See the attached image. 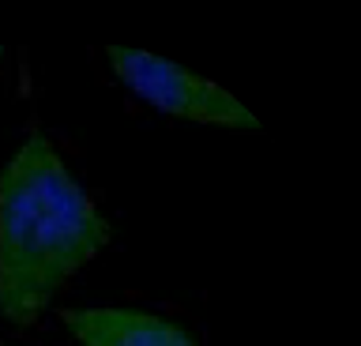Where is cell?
Returning <instances> with one entry per match:
<instances>
[{
	"instance_id": "1",
	"label": "cell",
	"mask_w": 361,
	"mask_h": 346,
	"mask_svg": "<svg viewBox=\"0 0 361 346\" xmlns=\"http://www.w3.org/2000/svg\"><path fill=\"white\" fill-rule=\"evenodd\" d=\"M109 241V218L56 143L30 132L0 170V320L30 328Z\"/></svg>"
},
{
	"instance_id": "2",
	"label": "cell",
	"mask_w": 361,
	"mask_h": 346,
	"mask_svg": "<svg viewBox=\"0 0 361 346\" xmlns=\"http://www.w3.org/2000/svg\"><path fill=\"white\" fill-rule=\"evenodd\" d=\"M113 75L140 98L154 106L158 113L192 121V125H211V128H237V132H259V121L226 91V87L203 80L192 68L154 57L143 49H124L109 46L106 49Z\"/></svg>"
},
{
	"instance_id": "3",
	"label": "cell",
	"mask_w": 361,
	"mask_h": 346,
	"mask_svg": "<svg viewBox=\"0 0 361 346\" xmlns=\"http://www.w3.org/2000/svg\"><path fill=\"white\" fill-rule=\"evenodd\" d=\"M61 320L79 346H200L180 320L135 305L64 309Z\"/></svg>"
}]
</instances>
